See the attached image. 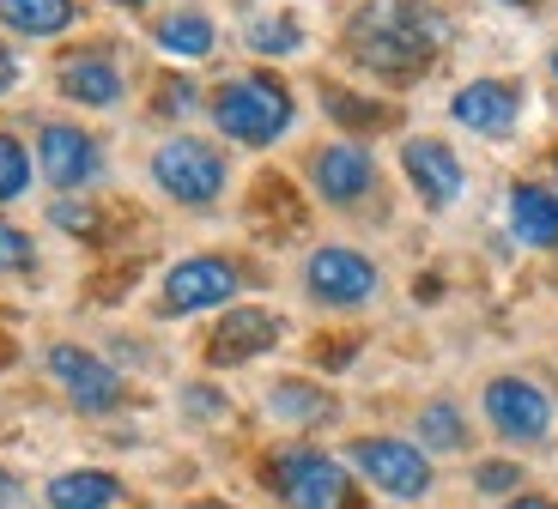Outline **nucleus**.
<instances>
[{"label": "nucleus", "instance_id": "f257e3e1", "mask_svg": "<svg viewBox=\"0 0 558 509\" xmlns=\"http://www.w3.org/2000/svg\"><path fill=\"white\" fill-rule=\"evenodd\" d=\"M444 49V19L425 0H371L352 19V56L383 80H413Z\"/></svg>", "mask_w": 558, "mask_h": 509}, {"label": "nucleus", "instance_id": "f03ea898", "mask_svg": "<svg viewBox=\"0 0 558 509\" xmlns=\"http://www.w3.org/2000/svg\"><path fill=\"white\" fill-rule=\"evenodd\" d=\"M213 122L243 146H267L292 128V97L279 80H231L213 97Z\"/></svg>", "mask_w": 558, "mask_h": 509}, {"label": "nucleus", "instance_id": "7ed1b4c3", "mask_svg": "<svg viewBox=\"0 0 558 509\" xmlns=\"http://www.w3.org/2000/svg\"><path fill=\"white\" fill-rule=\"evenodd\" d=\"M267 485H274L292 509H352V480L340 473V461H328V455H316V449L274 455Z\"/></svg>", "mask_w": 558, "mask_h": 509}, {"label": "nucleus", "instance_id": "20e7f679", "mask_svg": "<svg viewBox=\"0 0 558 509\" xmlns=\"http://www.w3.org/2000/svg\"><path fill=\"white\" fill-rule=\"evenodd\" d=\"M153 177H158V189H165L170 201L207 207V201H219V189H225V158L213 146H201V140H170V146H158Z\"/></svg>", "mask_w": 558, "mask_h": 509}, {"label": "nucleus", "instance_id": "39448f33", "mask_svg": "<svg viewBox=\"0 0 558 509\" xmlns=\"http://www.w3.org/2000/svg\"><path fill=\"white\" fill-rule=\"evenodd\" d=\"M352 468L389 497H425L432 492V461L413 449V443H395V437H364L352 443Z\"/></svg>", "mask_w": 558, "mask_h": 509}, {"label": "nucleus", "instance_id": "423d86ee", "mask_svg": "<svg viewBox=\"0 0 558 509\" xmlns=\"http://www.w3.org/2000/svg\"><path fill=\"white\" fill-rule=\"evenodd\" d=\"M238 291V267L219 262V255H195V262H177L165 279V310L170 316H195V310H213Z\"/></svg>", "mask_w": 558, "mask_h": 509}, {"label": "nucleus", "instance_id": "0eeeda50", "mask_svg": "<svg viewBox=\"0 0 558 509\" xmlns=\"http://www.w3.org/2000/svg\"><path fill=\"white\" fill-rule=\"evenodd\" d=\"M304 279H310V291H316L322 303H335V310H352V303H364L377 291V267L364 262L359 249H316Z\"/></svg>", "mask_w": 558, "mask_h": 509}, {"label": "nucleus", "instance_id": "6e6552de", "mask_svg": "<svg viewBox=\"0 0 558 509\" xmlns=\"http://www.w3.org/2000/svg\"><path fill=\"white\" fill-rule=\"evenodd\" d=\"M49 371H56V383L68 388V400L85 407V413H110L116 400H122V376L104 359L80 352V346H56V352H49Z\"/></svg>", "mask_w": 558, "mask_h": 509}, {"label": "nucleus", "instance_id": "1a4fd4ad", "mask_svg": "<svg viewBox=\"0 0 558 509\" xmlns=\"http://www.w3.org/2000/svg\"><path fill=\"white\" fill-rule=\"evenodd\" d=\"M486 419L504 431V437L534 443V437H546V425H553V407H546V395H541L534 383H522V376H504V383L486 388Z\"/></svg>", "mask_w": 558, "mask_h": 509}, {"label": "nucleus", "instance_id": "9d476101", "mask_svg": "<svg viewBox=\"0 0 558 509\" xmlns=\"http://www.w3.org/2000/svg\"><path fill=\"white\" fill-rule=\"evenodd\" d=\"M37 158H43V177L56 182V189H85V182L98 177V140L80 134V128H43L37 140Z\"/></svg>", "mask_w": 558, "mask_h": 509}, {"label": "nucleus", "instance_id": "9b49d317", "mask_svg": "<svg viewBox=\"0 0 558 509\" xmlns=\"http://www.w3.org/2000/svg\"><path fill=\"white\" fill-rule=\"evenodd\" d=\"M371 182H377V165H371V152H364V146L340 140V146L316 152V189H322V201L352 207V201L371 194Z\"/></svg>", "mask_w": 558, "mask_h": 509}, {"label": "nucleus", "instance_id": "f8f14e48", "mask_svg": "<svg viewBox=\"0 0 558 509\" xmlns=\"http://www.w3.org/2000/svg\"><path fill=\"white\" fill-rule=\"evenodd\" d=\"M401 165H407V177H413V189L432 201V207H449L461 194V165H456V152L449 146H437V140H407V152H401Z\"/></svg>", "mask_w": 558, "mask_h": 509}, {"label": "nucleus", "instance_id": "ddd939ff", "mask_svg": "<svg viewBox=\"0 0 558 509\" xmlns=\"http://www.w3.org/2000/svg\"><path fill=\"white\" fill-rule=\"evenodd\" d=\"M274 340H279V316H267V310H231V316L219 322V334H213L207 359L213 364H243V359H255V352H267Z\"/></svg>", "mask_w": 558, "mask_h": 509}, {"label": "nucleus", "instance_id": "4468645a", "mask_svg": "<svg viewBox=\"0 0 558 509\" xmlns=\"http://www.w3.org/2000/svg\"><path fill=\"white\" fill-rule=\"evenodd\" d=\"M456 122L474 134H510L517 128V92L504 80H474L468 92H456Z\"/></svg>", "mask_w": 558, "mask_h": 509}, {"label": "nucleus", "instance_id": "2eb2a0df", "mask_svg": "<svg viewBox=\"0 0 558 509\" xmlns=\"http://www.w3.org/2000/svg\"><path fill=\"white\" fill-rule=\"evenodd\" d=\"M122 497V485L98 468H80V473H61L49 480V509H110Z\"/></svg>", "mask_w": 558, "mask_h": 509}, {"label": "nucleus", "instance_id": "dca6fc26", "mask_svg": "<svg viewBox=\"0 0 558 509\" xmlns=\"http://www.w3.org/2000/svg\"><path fill=\"white\" fill-rule=\"evenodd\" d=\"M510 213H517V237H529L534 249H558V194L553 189H517V201H510Z\"/></svg>", "mask_w": 558, "mask_h": 509}, {"label": "nucleus", "instance_id": "f3484780", "mask_svg": "<svg viewBox=\"0 0 558 509\" xmlns=\"http://www.w3.org/2000/svg\"><path fill=\"white\" fill-rule=\"evenodd\" d=\"M61 92L80 97V104H116V97H122V73L98 56H80V61L61 68Z\"/></svg>", "mask_w": 558, "mask_h": 509}, {"label": "nucleus", "instance_id": "a211bd4d", "mask_svg": "<svg viewBox=\"0 0 558 509\" xmlns=\"http://www.w3.org/2000/svg\"><path fill=\"white\" fill-rule=\"evenodd\" d=\"M0 25L25 31V37H56L73 25V0H0Z\"/></svg>", "mask_w": 558, "mask_h": 509}, {"label": "nucleus", "instance_id": "6ab92c4d", "mask_svg": "<svg viewBox=\"0 0 558 509\" xmlns=\"http://www.w3.org/2000/svg\"><path fill=\"white\" fill-rule=\"evenodd\" d=\"M158 43H165L170 56H207V49H213V19H201V13H170L165 25H158Z\"/></svg>", "mask_w": 558, "mask_h": 509}, {"label": "nucleus", "instance_id": "aec40b11", "mask_svg": "<svg viewBox=\"0 0 558 509\" xmlns=\"http://www.w3.org/2000/svg\"><path fill=\"white\" fill-rule=\"evenodd\" d=\"M298 43H304L298 19H255L250 25V49H262V56H292Z\"/></svg>", "mask_w": 558, "mask_h": 509}, {"label": "nucleus", "instance_id": "412c9836", "mask_svg": "<svg viewBox=\"0 0 558 509\" xmlns=\"http://www.w3.org/2000/svg\"><path fill=\"white\" fill-rule=\"evenodd\" d=\"M418 431H425V443H432V449H461V443H468V431H461V413L449 407V400L425 407V413H418Z\"/></svg>", "mask_w": 558, "mask_h": 509}, {"label": "nucleus", "instance_id": "4be33fe9", "mask_svg": "<svg viewBox=\"0 0 558 509\" xmlns=\"http://www.w3.org/2000/svg\"><path fill=\"white\" fill-rule=\"evenodd\" d=\"M328 116L347 128H389V110L383 104H364V97H347V92H328Z\"/></svg>", "mask_w": 558, "mask_h": 509}, {"label": "nucleus", "instance_id": "5701e85b", "mask_svg": "<svg viewBox=\"0 0 558 509\" xmlns=\"http://www.w3.org/2000/svg\"><path fill=\"white\" fill-rule=\"evenodd\" d=\"M25 182H31V158H25V146L0 134V201H19V194H25Z\"/></svg>", "mask_w": 558, "mask_h": 509}, {"label": "nucleus", "instance_id": "b1692460", "mask_svg": "<svg viewBox=\"0 0 558 509\" xmlns=\"http://www.w3.org/2000/svg\"><path fill=\"white\" fill-rule=\"evenodd\" d=\"M31 262H37L31 237L19 225H0V274H31Z\"/></svg>", "mask_w": 558, "mask_h": 509}, {"label": "nucleus", "instance_id": "393cba45", "mask_svg": "<svg viewBox=\"0 0 558 509\" xmlns=\"http://www.w3.org/2000/svg\"><path fill=\"white\" fill-rule=\"evenodd\" d=\"M274 407H279V413H310V419L328 413V400H322V395H298V388H279Z\"/></svg>", "mask_w": 558, "mask_h": 509}, {"label": "nucleus", "instance_id": "a878e982", "mask_svg": "<svg viewBox=\"0 0 558 509\" xmlns=\"http://www.w3.org/2000/svg\"><path fill=\"white\" fill-rule=\"evenodd\" d=\"M474 480H480V492H510V485H517L522 473L510 468V461H486V468H480Z\"/></svg>", "mask_w": 558, "mask_h": 509}, {"label": "nucleus", "instance_id": "bb28decb", "mask_svg": "<svg viewBox=\"0 0 558 509\" xmlns=\"http://www.w3.org/2000/svg\"><path fill=\"white\" fill-rule=\"evenodd\" d=\"M56 225H68V231H92L98 219H92L85 207H68V201H61V207H56Z\"/></svg>", "mask_w": 558, "mask_h": 509}, {"label": "nucleus", "instance_id": "cd10ccee", "mask_svg": "<svg viewBox=\"0 0 558 509\" xmlns=\"http://www.w3.org/2000/svg\"><path fill=\"white\" fill-rule=\"evenodd\" d=\"M19 497H25V492H19V480H13V473H0V509H19Z\"/></svg>", "mask_w": 558, "mask_h": 509}, {"label": "nucleus", "instance_id": "c85d7f7f", "mask_svg": "<svg viewBox=\"0 0 558 509\" xmlns=\"http://www.w3.org/2000/svg\"><path fill=\"white\" fill-rule=\"evenodd\" d=\"M13 73H19V61L7 56V49H0V92H7V85H13Z\"/></svg>", "mask_w": 558, "mask_h": 509}, {"label": "nucleus", "instance_id": "c756f323", "mask_svg": "<svg viewBox=\"0 0 558 509\" xmlns=\"http://www.w3.org/2000/svg\"><path fill=\"white\" fill-rule=\"evenodd\" d=\"M510 509H558V504H553V497H517Z\"/></svg>", "mask_w": 558, "mask_h": 509}, {"label": "nucleus", "instance_id": "7c9ffc66", "mask_svg": "<svg viewBox=\"0 0 558 509\" xmlns=\"http://www.w3.org/2000/svg\"><path fill=\"white\" fill-rule=\"evenodd\" d=\"M510 7H534V0H510Z\"/></svg>", "mask_w": 558, "mask_h": 509}, {"label": "nucleus", "instance_id": "2f4dec72", "mask_svg": "<svg viewBox=\"0 0 558 509\" xmlns=\"http://www.w3.org/2000/svg\"><path fill=\"white\" fill-rule=\"evenodd\" d=\"M122 7H140V0H122Z\"/></svg>", "mask_w": 558, "mask_h": 509}, {"label": "nucleus", "instance_id": "473e14b6", "mask_svg": "<svg viewBox=\"0 0 558 509\" xmlns=\"http://www.w3.org/2000/svg\"><path fill=\"white\" fill-rule=\"evenodd\" d=\"M553 73H558V56H553Z\"/></svg>", "mask_w": 558, "mask_h": 509}]
</instances>
